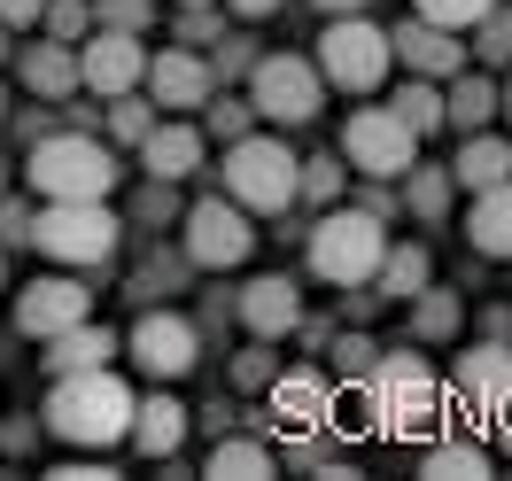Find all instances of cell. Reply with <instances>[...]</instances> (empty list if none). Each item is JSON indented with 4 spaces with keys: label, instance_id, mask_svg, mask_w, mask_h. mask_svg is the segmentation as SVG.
Instances as JSON below:
<instances>
[{
    "label": "cell",
    "instance_id": "52",
    "mask_svg": "<svg viewBox=\"0 0 512 481\" xmlns=\"http://www.w3.org/2000/svg\"><path fill=\"white\" fill-rule=\"evenodd\" d=\"M0 109H8V101H0Z\"/></svg>",
    "mask_w": 512,
    "mask_h": 481
},
{
    "label": "cell",
    "instance_id": "10",
    "mask_svg": "<svg viewBox=\"0 0 512 481\" xmlns=\"http://www.w3.org/2000/svg\"><path fill=\"white\" fill-rule=\"evenodd\" d=\"M249 249H256V225L233 194H210L187 210V257L202 272H233V264H249Z\"/></svg>",
    "mask_w": 512,
    "mask_h": 481
},
{
    "label": "cell",
    "instance_id": "46",
    "mask_svg": "<svg viewBox=\"0 0 512 481\" xmlns=\"http://www.w3.org/2000/svg\"><path fill=\"white\" fill-rule=\"evenodd\" d=\"M497 435H505V450H512V396L497 404Z\"/></svg>",
    "mask_w": 512,
    "mask_h": 481
},
{
    "label": "cell",
    "instance_id": "13",
    "mask_svg": "<svg viewBox=\"0 0 512 481\" xmlns=\"http://www.w3.org/2000/svg\"><path fill=\"white\" fill-rule=\"evenodd\" d=\"M272 427H280V435H319V427H334V381H326V373H272Z\"/></svg>",
    "mask_w": 512,
    "mask_h": 481
},
{
    "label": "cell",
    "instance_id": "5",
    "mask_svg": "<svg viewBox=\"0 0 512 481\" xmlns=\"http://www.w3.org/2000/svg\"><path fill=\"white\" fill-rule=\"evenodd\" d=\"M117 233L125 225L109 218V202H47L32 218V249L55 264H109L117 257Z\"/></svg>",
    "mask_w": 512,
    "mask_h": 481
},
{
    "label": "cell",
    "instance_id": "2",
    "mask_svg": "<svg viewBox=\"0 0 512 481\" xmlns=\"http://www.w3.org/2000/svg\"><path fill=\"white\" fill-rule=\"evenodd\" d=\"M47 427L78 450H109L132 435V388L109 373V365H86V373H55V396H47Z\"/></svg>",
    "mask_w": 512,
    "mask_h": 481
},
{
    "label": "cell",
    "instance_id": "28",
    "mask_svg": "<svg viewBox=\"0 0 512 481\" xmlns=\"http://www.w3.org/2000/svg\"><path fill=\"white\" fill-rule=\"evenodd\" d=\"M412 334H419V342H450V334H458V295L419 288L412 295Z\"/></svg>",
    "mask_w": 512,
    "mask_h": 481
},
{
    "label": "cell",
    "instance_id": "45",
    "mask_svg": "<svg viewBox=\"0 0 512 481\" xmlns=\"http://www.w3.org/2000/svg\"><path fill=\"white\" fill-rule=\"evenodd\" d=\"M326 16H365V0H319Z\"/></svg>",
    "mask_w": 512,
    "mask_h": 481
},
{
    "label": "cell",
    "instance_id": "24",
    "mask_svg": "<svg viewBox=\"0 0 512 481\" xmlns=\"http://www.w3.org/2000/svg\"><path fill=\"white\" fill-rule=\"evenodd\" d=\"M24 86H32L39 101H70V94H78V47L39 39L32 55H24Z\"/></svg>",
    "mask_w": 512,
    "mask_h": 481
},
{
    "label": "cell",
    "instance_id": "16",
    "mask_svg": "<svg viewBox=\"0 0 512 481\" xmlns=\"http://www.w3.org/2000/svg\"><path fill=\"white\" fill-rule=\"evenodd\" d=\"M94 319V295L78 288V280H32V288L16 295V326L32 334V342H47V334H63V326Z\"/></svg>",
    "mask_w": 512,
    "mask_h": 481
},
{
    "label": "cell",
    "instance_id": "27",
    "mask_svg": "<svg viewBox=\"0 0 512 481\" xmlns=\"http://www.w3.org/2000/svg\"><path fill=\"white\" fill-rule=\"evenodd\" d=\"M489 117H497V86H489V78H466V70H458V86L443 94V125L481 132Z\"/></svg>",
    "mask_w": 512,
    "mask_h": 481
},
{
    "label": "cell",
    "instance_id": "36",
    "mask_svg": "<svg viewBox=\"0 0 512 481\" xmlns=\"http://www.w3.org/2000/svg\"><path fill=\"white\" fill-rule=\"evenodd\" d=\"M474 32H481V55H489V63H512V8H489Z\"/></svg>",
    "mask_w": 512,
    "mask_h": 481
},
{
    "label": "cell",
    "instance_id": "19",
    "mask_svg": "<svg viewBox=\"0 0 512 481\" xmlns=\"http://www.w3.org/2000/svg\"><path fill=\"white\" fill-rule=\"evenodd\" d=\"M187 427H194L187 404L156 388V396H132V435H125V443H140L148 458H171V450L187 443Z\"/></svg>",
    "mask_w": 512,
    "mask_h": 481
},
{
    "label": "cell",
    "instance_id": "22",
    "mask_svg": "<svg viewBox=\"0 0 512 481\" xmlns=\"http://www.w3.org/2000/svg\"><path fill=\"white\" fill-rule=\"evenodd\" d=\"M497 179H512V140H497V132H466V148H458V163H450V187H497Z\"/></svg>",
    "mask_w": 512,
    "mask_h": 481
},
{
    "label": "cell",
    "instance_id": "50",
    "mask_svg": "<svg viewBox=\"0 0 512 481\" xmlns=\"http://www.w3.org/2000/svg\"><path fill=\"white\" fill-rule=\"evenodd\" d=\"M0 55H8V24H0Z\"/></svg>",
    "mask_w": 512,
    "mask_h": 481
},
{
    "label": "cell",
    "instance_id": "34",
    "mask_svg": "<svg viewBox=\"0 0 512 481\" xmlns=\"http://www.w3.org/2000/svg\"><path fill=\"white\" fill-rule=\"evenodd\" d=\"M295 194H311V202H334V194H342V156L303 163V171H295Z\"/></svg>",
    "mask_w": 512,
    "mask_h": 481
},
{
    "label": "cell",
    "instance_id": "15",
    "mask_svg": "<svg viewBox=\"0 0 512 481\" xmlns=\"http://www.w3.org/2000/svg\"><path fill=\"white\" fill-rule=\"evenodd\" d=\"M148 101L156 109H202V101L218 94V78H210V63L202 55H187V47H163V55H148Z\"/></svg>",
    "mask_w": 512,
    "mask_h": 481
},
{
    "label": "cell",
    "instance_id": "7",
    "mask_svg": "<svg viewBox=\"0 0 512 481\" xmlns=\"http://www.w3.org/2000/svg\"><path fill=\"white\" fill-rule=\"evenodd\" d=\"M295 171L303 163L288 156V140H225V194L241 210H288L295 202Z\"/></svg>",
    "mask_w": 512,
    "mask_h": 481
},
{
    "label": "cell",
    "instance_id": "41",
    "mask_svg": "<svg viewBox=\"0 0 512 481\" xmlns=\"http://www.w3.org/2000/svg\"><path fill=\"white\" fill-rule=\"evenodd\" d=\"M32 218L39 210H24V202H0V249L8 241H32Z\"/></svg>",
    "mask_w": 512,
    "mask_h": 481
},
{
    "label": "cell",
    "instance_id": "8",
    "mask_svg": "<svg viewBox=\"0 0 512 481\" xmlns=\"http://www.w3.org/2000/svg\"><path fill=\"white\" fill-rule=\"evenodd\" d=\"M319 101H326L319 63H303V55H256L249 63V109L256 117H272V125H311Z\"/></svg>",
    "mask_w": 512,
    "mask_h": 481
},
{
    "label": "cell",
    "instance_id": "37",
    "mask_svg": "<svg viewBox=\"0 0 512 481\" xmlns=\"http://www.w3.org/2000/svg\"><path fill=\"white\" fill-rule=\"evenodd\" d=\"M373 334H342V342H334V365H342V373H350V381H365V373H373Z\"/></svg>",
    "mask_w": 512,
    "mask_h": 481
},
{
    "label": "cell",
    "instance_id": "31",
    "mask_svg": "<svg viewBox=\"0 0 512 481\" xmlns=\"http://www.w3.org/2000/svg\"><path fill=\"white\" fill-rule=\"evenodd\" d=\"M489 8H497V0H419V16H427V24H443V32H474Z\"/></svg>",
    "mask_w": 512,
    "mask_h": 481
},
{
    "label": "cell",
    "instance_id": "33",
    "mask_svg": "<svg viewBox=\"0 0 512 481\" xmlns=\"http://www.w3.org/2000/svg\"><path fill=\"white\" fill-rule=\"evenodd\" d=\"M39 16H47V39H86V24H94V8H86V0H47V8H39Z\"/></svg>",
    "mask_w": 512,
    "mask_h": 481
},
{
    "label": "cell",
    "instance_id": "47",
    "mask_svg": "<svg viewBox=\"0 0 512 481\" xmlns=\"http://www.w3.org/2000/svg\"><path fill=\"white\" fill-rule=\"evenodd\" d=\"M233 8H241V16H272L280 0H233Z\"/></svg>",
    "mask_w": 512,
    "mask_h": 481
},
{
    "label": "cell",
    "instance_id": "48",
    "mask_svg": "<svg viewBox=\"0 0 512 481\" xmlns=\"http://www.w3.org/2000/svg\"><path fill=\"white\" fill-rule=\"evenodd\" d=\"M179 8H210V0H179Z\"/></svg>",
    "mask_w": 512,
    "mask_h": 481
},
{
    "label": "cell",
    "instance_id": "29",
    "mask_svg": "<svg viewBox=\"0 0 512 481\" xmlns=\"http://www.w3.org/2000/svg\"><path fill=\"white\" fill-rule=\"evenodd\" d=\"M427 474L435 481H481L489 474V450L481 443H427Z\"/></svg>",
    "mask_w": 512,
    "mask_h": 481
},
{
    "label": "cell",
    "instance_id": "38",
    "mask_svg": "<svg viewBox=\"0 0 512 481\" xmlns=\"http://www.w3.org/2000/svg\"><path fill=\"white\" fill-rule=\"evenodd\" d=\"M148 125H156V109H148V101H132V94H117V117H109V132L140 148V132H148Z\"/></svg>",
    "mask_w": 512,
    "mask_h": 481
},
{
    "label": "cell",
    "instance_id": "43",
    "mask_svg": "<svg viewBox=\"0 0 512 481\" xmlns=\"http://www.w3.org/2000/svg\"><path fill=\"white\" fill-rule=\"evenodd\" d=\"M47 0H0V24H39Z\"/></svg>",
    "mask_w": 512,
    "mask_h": 481
},
{
    "label": "cell",
    "instance_id": "18",
    "mask_svg": "<svg viewBox=\"0 0 512 481\" xmlns=\"http://www.w3.org/2000/svg\"><path fill=\"white\" fill-rule=\"evenodd\" d=\"M388 55L412 70V78H458L466 70V47H458V32H443V24H404V32H388Z\"/></svg>",
    "mask_w": 512,
    "mask_h": 481
},
{
    "label": "cell",
    "instance_id": "39",
    "mask_svg": "<svg viewBox=\"0 0 512 481\" xmlns=\"http://www.w3.org/2000/svg\"><path fill=\"white\" fill-rule=\"evenodd\" d=\"M249 101H210V140H241V132H249Z\"/></svg>",
    "mask_w": 512,
    "mask_h": 481
},
{
    "label": "cell",
    "instance_id": "42",
    "mask_svg": "<svg viewBox=\"0 0 512 481\" xmlns=\"http://www.w3.org/2000/svg\"><path fill=\"white\" fill-rule=\"evenodd\" d=\"M249 63H256L249 47H241V39H225V47H218V63H210V78H241Z\"/></svg>",
    "mask_w": 512,
    "mask_h": 481
},
{
    "label": "cell",
    "instance_id": "26",
    "mask_svg": "<svg viewBox=\"0 0 512 481\" xmlns=\"http://www.w3.org/2000/svg\"><path fill=\"white\" fill-rule=\"evenodd\" d=\"M264 474H280V450H272V443L225 435V443L210 450V481H264Z\"/></svg>",
    "mask_w": 512,
    "mask_h": 481
},
{
    "label": "cell",
    "instance_id": "6",
    "mask_svg": "<svg viewBox=\"0 0 512 481\" xmlns=\"http://www.w3.org/2000/svg\"><path fill=\"white\" fill-rule=\"evenodd\" d=\"M388 32L381 24H365V16H326L319 32V78L326 86H342V94H373L388 78Z\"/></svg>",
    "mask_w": 512,
    "mask_h": 481
},
{
    "label": "cell",
    "instance_id": "3",
    "mask_svg": "<svg viewBox=\"0 0 512 481\" xmlns=\"http://www.w3.org/2000/svg\"><path fill=\"white\" fill-rule=\"evenodd\" d=\"M24 179L39 187V202H109L117 187V156L94 132H39Z\"/></svg>",
    "mask_w": 512,
    "mask_h": 481
},
{
    "label": "cell",
    "instance_id": "12",
    "mask_svg": "<svg viewBox=\"0 0 512 481\" xmlns=\"http://www.w3.org/2000/svg\"><path fill=\"white\" fill-rule=\"evenodd\" d=\"M140 70H148V55H140V32H94L86 47H78V86L101 101H117L140 86Z\"/></svg>",
    "mask_w": 512,
    "mask_h": 481
},
{
    "label": "cell",
    "instance_id": "11",
    "mask_svg": "<svg viewBox=\"0 0 512 481\" xmlns=\"http://www.w3.org/2000/svg\"><path fill=\"white\" fill-rule=\"evenodd\" d=\"M125 350L148 381H187L194 365H202V334H194L179 311H148V319L125 334Z\"/></svg>",
    "mask_w": 512,
    "mask_h": 481
},
{
    "label": "cell",
    "instance_id": "32",
    "mask_svg": "<svg viewBox=\"0 0 512 481\" xmlns=\"http://www.w3.org/2000/svg\"><path fill=\"white\" fill-rule=\"evenodd\" d=\"M404 179H412L404 194H412V210H419V218H443V202H450V171H419V163H412Z\"/></svg>",
    "mask_w": 512,
    "mask_h": 481
},
{
    "label": "cell",
    "instance_id": "4",
    "mask_svg": "<svg viewBox=\"0 0 512 481\" xmlns=\"http://www.w3.org/2000/svg\"><path fill=\"white\" fill-rule=\"evenodd\" d=\"M381 249H388V233H381V218L357 202V210H326L319 225H311V272H319L326 288H373V264H381Z\"/></svg>",
    "mask_w": 512,
    "mask_h": 481
},
{
    "label": "cell",
    "instance_id": "25",
    "mask_svg": "<svg viewBox=\"0 0 512 481\" xmlns=\"http://www.w3.org/2000/svg\"><path fill=\"white\" fill-rule=\"evenodd\" d=\"M427 272H435V257H427L419 241L381 249V264H373V295H381V303H412V295L427 288Z\"/></svg>",
    "mask_w": 512,
    "mask_h": 481
},
{
    "label": "cell",
    "instance_id": "1",
    "mask_svg": "<svg viewBox=\"0 0 512 481\" xmlns=\"http://www.w3.org/2000/svg\"><path fill=\"white\" fill-rule=\"evenodd\" d=\"M450 412V388L435 381V365L412 350L396 357H373V373H365V427H381L396 443H427Z\"/></svg>",
    "mask_w": 512,
    "mask_h": 481
},
{
    "label": "cell",
    "instance_id": "51",
    "mask_svg": "<svg viewBox=\"0 0 512 481\" xmlns=\"http://www.w3.org/2000/svg\"><path fill=\"white\" fill-rule=\"evenodd\" d=\"M497 101H505V109H512V86H505V94H497Z\"/></svg>",
    "mask_w": 512,
    "mask_h": 481
},
{
    "label": "cell",
    "instance_id": "30",
    "mask_svg": "<svg viewBox=\"0 0 512 481\" xmlns=\"http://www.w3.org/2000/svg\"><path fill=\"white\" fill-rule=\"evenodd\" d=\"M388 109H396V117H404L412 132H435V125H443V94H435L427 78H412V86H404V94L388 101Z\"/></svg>",
    "mask_w": 512,
    "mask_h": 481
},
{
    "label": "cell",
    "instance_id": "14",
    "mask_svg": "<svg viewBox=\"0 0 512 481\" xmlns=\"http://www.w3.org/2000/svg\"><path fill=\"white\" fill-rule=\"evenodd\" d=\"M450 396H458L474 419H497V404L512 396V350H505V342L466 350V357H458V373H450Z\"/></svg>",
    "mask_w": 512,
    "mask_h": 481
},
{
    "label": "cell",
    "instance_id": "35",
    "mask_svg": "<svg viewBox=\"0 0 512 481\" xmlns=\"http://www.w3.org/2000/svg\"><path fill=\"white\" fill-rule=\"evenodd\" d=\"M101 32H148V0H86Z\"/></svg>",
    "mask_w": 512,
    "mask_h": 481
},
{
    "label": "cell",
    "instance_id": "20",
    "mask_svg": "<svg viewBox=\"0 0 512 481\" xmlns=\"http://www.w3.org/2000/svg\"><path fill=\"white\" fill-rule=\"evenodd\" d=\"M140 163H148V179H194L202 171V132L194 125H148L140 132Z\"/></svg>",
    "mask_w": 512,
    "mask_h": 481
},
{
    "label": "cell",
    "instance_id": "23",
    "mask_svg": "<svg viewBox=\"0 0 512 481\" xmlns=\"http://www.w3.org/2000/svg\"><path fill=\"white\" fill-rule=\"evenodd\" d=\"M117 357V334L94 319L63 326V334H47V373H86V365H109Z\"/></svg>",
    "mask_w": 512,
    "mask_h": 481
},
{
    "label": "cell",
    "instance_id": "9",
    "mask_svg": "<svg viewBox=\"0 0 512 481\" xmlns=\"http://www.w3.org/2000/svg\"><path fill=\"white\" fill-rule=\"evenodd\" d=\"M342 156H350V171H365V179H404L419 163V132L396 117V109H357L350 125H342Z\"/></svg>",
    "mask_w": 512,
    "mask_h": 481
},
{
    "label": "cell",
    "instance_id": "17",
    "mask_svg": "<svg viewBox=\"0 0 512 481\" xmlns=\"http://www.w3.org/2000/svg\"><path fill=\"white\" fill-rule=\"evenodd\" d=\"M241 326H249L256 342H288L295 326H303V295H295L288 272H264L241 288Z\"/></svg>",
    "mask_w": 512,
    "mask_h": 481
},
{
    "label": "cell",
    "instance_id": "44",
    "mask_svg": "<svg viewBox=\"0 0 512 481\" xmlns=\"http://www.w3.org/2000/svg\"><path fill=\"white\" fill-rule=\"evenodd\" d=\"M202 39H218V24H210V8H187V47H202Z\"/></svg>",
    "mask_w": 512,
    "mask_h": 481
},
{
    "label": "cell",
    "instance_id": "49",
    "mask_svg": "<svg viewBox=\"0 0 512 481\" xmlns=\"http://www.w3.org/2000/svg\"><path fill=\"white\" fill-rule=\"evenodd\" d=\"M0 288H8V257H0Z\"/></svg>",
    "mask_w": 512,
    "mask_h": 481
},
{
    "label": "cell",
    "instance_id": "21",
    "mask_svg": "<svg viewBox=\"0 0 512 481\" xmlns=\"http://www.w3.org/2000/svg\"><path fill=\"white\" fill-rule=\"evenodd\" d=\"M466 241H474L481 257H512V179L474 194V210H466Z\"/></svg>",
    "mask_w": 512,
    "mask_h": 481
},
{
    "label": "cell",
    "instance_id": "40",
    "mask_svg": "<svg viewBox=\"0 0 512 481\" xmlns=\"http://www.w3.org/2000/svg\"><path fill=\"white\" fill-rule=\"evenodd\" d=\"M272 373H280L272 350H241V357H233V381H241V388H272Z\"/></svg>",
    "mask_w": 512,
    "mask_h": 481
}]
</instances>
